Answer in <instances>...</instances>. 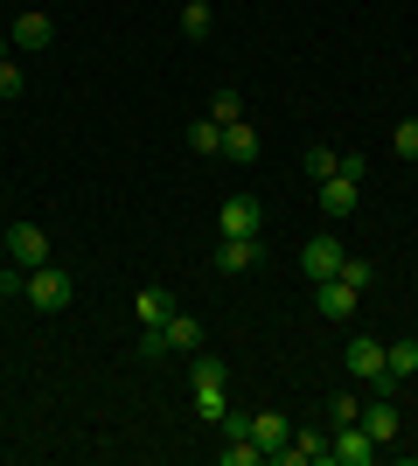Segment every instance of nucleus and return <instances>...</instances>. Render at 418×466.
<instances>
[{"mask_svg": "<svg viewBox=\"0 0 418 466\" xmlns=\"http://www.w3.org/2000/svg\"><path fill=\"white\" fill-rule=\"evenodd\" d=\"M223 383H230V370H223V355H209V349H196V376H189V390H196V418L202 425H223Z\"/></svg>", "mask_w": 418, "mask_h": 466, "instance_id": "1", "label": "nucleus"}, {"mask_svg": "<svg viewBox=\"0 0 418 466\" xmlns=\"http://www.w3.org/2000/svg\"><path fill=\"white\" fill-rule=\"evenodd\" d=\"M21 299H28L36 313H63L70 299H77V279H70V272H56V265H36V272H28V292H21Z\"/></svg>", "mask_w": 418, "mask_h": 466, "instance_id": "2", "label": "nucleus"}, {"mask_svg": "<svg viewBox=\"0 0 418 466\" xmlns=\"http://www.w3.org/2000/svg\"><path fill=\"white\" fill-rule=\"evenodd\" d=\"M342 370L356 376V383H377V390H391V376H383V341H377V334H356V341L342 349Z\"/></svg>", "mask_w": 418, "mask_h": 466, "instance_id": "3", "label": "nucleus"}, {"mask_svg": "<svg viewBox=\"0 0 418 466\" xmlns=\"http://www.w3.org/2000/svg\"><path fill=\"white\" fill-rule=\"evenodd\" d=\"M377 452H383V446H377V439H370V431L356 425V418L328 431V460H335V466H370V460H377Z\"/></svg>", "mask_w": 418, "mask_h": 466, "instance_id": "4", "label": "nucleus"}, {"mask_svg": "<svg viewBox=\"0 0 418 466\" xmlns=\"http://www.w3.org/2000/svg\"><path fill=\"white\" fill-rule=\"evenodd\" d=\"M7 265H21V272L49 265V230L42 223H7Z\"/></svg>", "mask_w": 418, "mask_h": 466, "instance_id": "5", "label": "nucleus"}, {"mask_svg": "<svg viewBox=\"0 0 418 466\" xmlns=\"http://www.w3.org/2000/svg\"><path fill=\"white\" fill-rule=\"evenodd\" d=\"M265 230V202L259 195H230L217 209V237H259Z\"/></svg>", "mask_w": 418, "mask_h": 466, "instance_id": "6", "label": "nucleus"}, {"mask_svg": "<svg viewBox=\"0 0 418 466\" xmlns=\"http://www.w3.org/2000/svg\"><path fill=\"white\" fill-rule=\"evenodd\" d=\"M342 258H349V251H342L335 237L321 230V237H307V244H300V272H307V279H335V272H342Z\"/></svg>", "mask_w": 418, "mask_h": 466, "instance_id": "7", "label": "nucleus"}, {"mask_svg": "<svg viewBox=\"0 0 418 466\" xmlns=\"http://www.w3.org/2000/svg\"><path fill=\"white\" fill-rule=\"evenodd\" d=\"M7 42H15L21 56H36V49H49V42H56V21L42 15V7H28V15H15V28H7Z\"/></svg>", "mask_w": 418, "mask_h": 466, "instance_id": "8", "label": "nucleus"}, {"mask_svg": "<svg viewBox=\"0 0 418 466\" xmlns=\"http://www.w3.org/2000/svg\"><path fill=\"white\" fill-rule=\"evenodd\" d=\"M356 425L370 431L377 446H391V439H398V431H404V418H398V404H391V397H383V390H377V397L362 404V418H356Z\"/></svg>", "mask_w": 418, "mask_h": 466, "instance_id": "9", "label": "nucleus"}, {"mask_svg": "<svg viewBox=\"0 0 418 466\" xmlns=\"http://www.w3.org/2000/svg\"><path fill=\"white\" fill-rule=\"evenodd\" d=\"M321 188V216H356V202H362V181H349V175H328V181H314Z\"/></svg>", "mask_w": 418, "mask_h": 466, "instance_id": "10", "label": "nucleus"}, {"mask_svg": "<svg viewBox=\"0 0 418 466\" xmlns=\"http://www.w3.org/2000/svg\"><path fill=\"white\" fill-rule=\"evenodd\" d=\"M272 466H328V439H321V431H293V439L272 452Z\"/></svg>", "mask_w": 418, "mask_h": 466, "instance_id": "11", "label": "nucleus"}, {"mask_svg": "<svg viewBox=\"0 0 418 466\" xmlns=\"http://www.w3.org/2000/svg\"><path fill=\"white\" fill-rule=\"evenodd\" d=\"M314 307H321V320H349L356 313V286L349 279H314Z\"/></svg>", "mask_w": 418, "mask_h": 466, "instance_id": "12", "label": "nucleus"}, {"mask_svg": "<svg viewBox=\"0 0 418 466\" xmlns=\"http://www.w3.org/2000/svg\"><path fill=\"white\" fill-rule=\"evenodd\" d=\"M383 376H391V390L418 376V341L412 334H404V341H383Z\"/></svg>", "mask_w": 418, "mask_h": 466, "instance_id": "13", "label": "nucleus"}, {"mask_svg": "<svg viewBox=\"0 0 418 466\" xmlns=\"http://www.w3.org/2000/svg\"><path fill=\"white\" fill-rule=\"evenodd\" d=\"M259 265V237H217V272H251Z\"/></svg>", "mask_w": 418, "mask_h": 466, "instance_id": "14", "label": "nucleus"}, {"mask_svg": "<svg viewBox=\"0 0 418 466\" xmlns=\"http://www.w3.org/2000/svg\"><path fill=\"white\" fill-rule=\"evenodd\" d=\"M286 439H293V425H286V418H279V410H259V418H251V446H259L265 460H272V452L286 446Z\"/></svg>", "mask_w": 418, "mask_h": 466, "instance_id": "15", "label": "nucleus"}, {"mask_svg": "<svg viewBox=\"0 0 418 466\" xmlns=\"http://www.w3.org/2000/svg\"><path fill=\"white\" fill-rule=\"evenodd\" d=\"M133 313H139V328H168V313H175V292L168 286H147L133 299Z\"/></svg>", "mask_w": 418, "mask_h": 466, "instance_id": "16", "label": "nucleus"}, {"mask_svg": "<svg viewBox=\"0 0 418 466\" xmlns=\"http://www.w3.org/2000/svg\"><path fill=\"white\" fill-rule=\"evenodd\" d=\"M223 160H230V167H251V160H259V133H251V126H223Z\"/></svg>", "mask_w": 418, "mask_h": 466, "instance_id": "17", "label": "nucleus"}, {"mask_svg": "<svg viewBox=\"0 0 418 466\" xmlns=\"http://www.w3.org/2000/svg\"><path fill=\"white\" fill-rule=\"evenodd\" d=\"M209 28H217V7H209V0H181V35L202 42Z\"/></svg>", "mask_w": 418, "mask_h": 466, "instance_id": "18", "label": "nucleus"}, {"mask_svg": "<svg viewBox=\"0 0 418 466\" xmlns=\"http://www.w3.org/2000/svg\"><path fill=\"white\" fill-rule=\"evenodd\" d=\"M168 349H189V355H196L202 349V320H189V313H168Z\"/></svg>", "mask_w": 418, "mask_h": 466, "instance_id": "19", "label": "nucleus"}, {"mask_svg": "<svg viewBox=\"0 0 418 466\" xmlns=\"http://www.w3.org/2000/svg\"><path fill=\"white\" fill-rule=\"evenodd\" d=\"M189 147H196L202 160H223V126L217 118H196V126H189Z\"/></svg>", "mask_w": 418, "mask_h": 466, "instance_id": "20", "label": "nucleus"}, {"mask_svg": "<svg viewBox=\"0 0 418 466\" xmlns=\"http://www.w3.org/2000/svg\"><path fill=\"white\" fill-rule=\"evenodd\" d=\"M223 439H230V446H223V452H217V460H223V466H259V460H265V452H259V446H251V431H223Z\"/></svg>", "mask_w": 418, "mask_h": 466, "instance_id": "21", "label": "nucleus"}, {"mask_svg": "<svg viewBox=\"0 0 418 466\" xmlns=\"http://www.w3.org/2000/svg\"><path fill=\"white\" fill-rule=\"evenodd\" d=\"M300 167H307L314 181H328V175L342 167V154H335V147H307V160H300Z\"/></svg>", "mask_w": 418, "mask_h": 466, "instance_id": "22", "label": "nucleus"}, {"mask_svg": "<svg viewBox=\"0 0 418 466\" xmlns=\"http://www.w3.org/2000/svg\"><path fill=\"white\" fill-rule=\"evenodd\" d=\"M209 118H217V126H238V118H244V97L238 91H217V97H209Z\"/></svg>", "mask_w": 418, "mask_h": 466, "instance_id": "23", "label": "nucleus"}, {"mask_svg": "<svg viewBox=\"0 0 418 466\" xmlns=\"http://www.w3.org/2000/svg\"><path fill=\"white\" fill-rule=\"evenodd\" d=\"M391 154H398V160H418V118H398V133H391Z\"/></svg>", "mask_w": 418, "mask_h": 466, "instance_id": "24", "label": "nucleus"}, {"mask_svg": "<svg viewBox=\"0 0 418 466\" xmlns=\"http://www.w3.org/2000/svg\"><path fill=\"white\" fill-rule=\"evenodd\" d=\"M21 91H28V70L15 56H0V97H21Z\"/></svg>", "mask_w": 418, "mask_h": 466, "instance_id": "25", "label": "nucleus"}, {"mask_svg": "<svg viewBox=\"0 0 418 466\" xmlns=\"http://www.w3.org/2000/svg\"><path fill=\"white\" fill-rule=\"evenodd\" d=\"M328 418H335V425H349V418H362V397H349V390H335V397H328Z\"/></svg>", "mask_w": 418, "mask_h": 466, "instance_id": "26", "label": "nucleus"}, {"mask_svg": "<svg viewBox=\"0 0 418 466\" xmlns=\"http://www.w3.org/2000/svg\"><path fill=\"white\" fill-rule=\"evenodd\" d=\"M139 355H147V362H160V355H175V349H168V328H139Z\"/></svg>", "mask_w": 418, "mask_h": 466, "instance_id": "27", "label": "nucleus"}, {"mask_svg": "<svg viewBox=\"0 0 418 466\" xmlns=\"http://www.w3.org/2000/svg\"><path fill=\"white\" fill-rule=\"evenodd\" d=\"M335 279H349V286L362 292V286H370V279H377V272H370V258H342V272H335Z\"/></svg>", "mask_w": 418, "mask_h": 466, "instance_id": "28", "label": "nucleus"}, {"mask_svg": "<svg viewBox=\"0 0 418 466\" xmlns=\"http://www.w3.org/2000/svg\"><path fill=\"white\" fill-rule=\"evenodd\" d=\"M21 292H28V272H21V265H0V299H21Z\"/></svg>", "mask_w": 418, "mask_h": 466, "instance_id": "29", "label": "nucleus"}, {"mask_svg": "<svg viewBox=\"0 0 418 466\" xmlns=\"http://www.w3.org/2000/svg\"><path fill=\"white\" fill-rule=\"evenodd\" d=\"M335 175H349V181H370V154H342V167Z\"/></svg>", "mask_w": 418, "mask_h": 466, "instance_id": "30", "label": "nucleus"}, {"mask_svg": "<svg viewBox=\"0 0 418 466\" xmlns=\"http://www.w3.org/2000/svg\"><path fill=\"white\" fill-rule=\"evenodd\" d=\"M7 49H15V42H7V28H0V56H7Z\"/></svg>", "mask_w": 418, "mask_h": 466, "instance_id": "31", "label": "nucleus"}]
</instances>
